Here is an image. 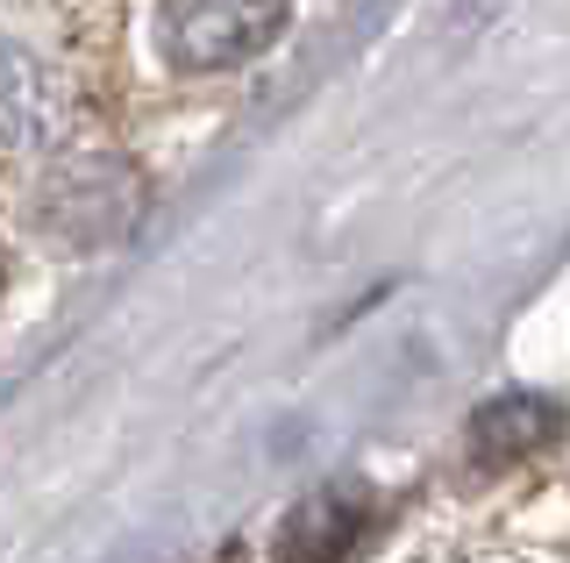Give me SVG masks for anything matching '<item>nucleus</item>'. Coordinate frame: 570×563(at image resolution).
I'll list each match as a JSON object with an SVG mask.
<instances>
[{"mask_svg":"<svg viewBox=\"0 0 570 563\" xmlns=\"http://www.w3.org/2000/svg\"><path fill=\"white\" fill-rule=\"evenodd\" d=\"M293 0H165L157 22V50L178 72H228V65L272 50V37L285 29Z\"/></svg>","mask_w":570,"mask_h":563,"instance_id":"1","label":"nucleus"},{"mask_svg":"<svg viewBox=\"0 0 570 563\" xmlns=\"http://www.w3.org/2000/svg\"><path fill=\"white\" fill-rule=\"evenodd\" d=\"M136 221V179L115 157H71L65 171H50V186L36 192V228L65 250H94L115 243Z\"/></svg>","mask_w":570,"mask_h":563,"instance_id":"2","label":"nucleus"},{"mask_svg":"<svg viewBox=\"0 0 570 563\" xmlns=\"http://www.w3.org/2000/svg\"><path fill=\"white\" fill-rule=\"evenodd\" d=\"M371 492L364 485H321L285 514L278 527V563H343L371 535Z\"/></svg>","mask_w":570,"mask_h":563,"instance_id":"3","label":"nucleus"},{"mask_svg":"<svg viewBox=\"0 0 570 563\" xmlns=\"http://www.w3.org/2000/svg\"><path fill=\"white\" fill-rule=\"evenodd\" d=\"M563 435V407L549 393H499L471 414V456L478 464H521V456L549 450Z\"/></svg>","mask_w":570,"mask_h":563,"instance_id":"4","label":"nucleus"},{"mask_svg":"<svg viewBox=\"0 0 570 563\" xmlns=\"http://www.w3.org/2000/svg\"><path fill=\"white\" fill-rule=\"evenodd\" d=\"M58 86H50V72L29 58V50L0 43V150H36L58 136Z\"/></svg>","mask_w":570,"mask_h":563,"instance_id":"5","label":"nucleus"}]
</instances>
